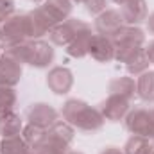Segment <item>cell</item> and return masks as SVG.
I'll return each instance as SVG.
<instances>
[{"instance_id": "cell-1", "label": "cell", "mask_w": 154, "mask_h": 154, "mask_svg": "<svg viewBox=\"0 0 154 154\" xmlns=\"http://www.w3.org/2000/svg\"><path fill=\"white\" fill-rule=\"evenodd\" d=\"M61 115L74 129L84 133H95L104 125V116L100 115V111L79 99H68L61 108Z\"/></svg>"}, {"instance_id": "cell-2", "label": "cell", "mask_w": 154, "mask_h": 154, "mask_svg": "<svg viewBox=\"0 0 154 154\" xmlns=\"http://www.w3.org/2000/svg\"><path fill=\"white\" fill-rule=\"evenodd\" d=\"M2 32H4V43L2 47H9L13 43H20L25 39H32L31 32V22H29V14L27 13H14L13 16H9L4 23H2Z\"/></svg>"}, {"instance_id": "cell-3", "label": "cell", "mask_w": 154, "mask_h": 154, "mask_svg": "<svg viewBox=\"0 0 154 154\" xmlns=\"http://www.w3.org/2000/svg\"><path fill=\"white\" fill-rule=\"evenodd\" d=\"M125 127L131 134L143 136V138H154V115L152 109L147 108H134L129 109L125 115Z\"/></svg>"}, {"instance_id": "cell-4", "label": "cell", "mask_w": 154, "mask_h": 154, "mask_svg": "<svg viewBox=\"0 0 154 154\" xmlns=\"http://www.w3.org/2000/svg\"><path fill=\"white\" fill-rule=\"evenodd\" d=\"M88 27H90V25H88L86 22L79 20V18H68V20L57 23V25L50 31L48 38H50V43H52V45L68 47V45H70L84 29H88Z\"/></svg>"}, {"instance_id": "cell-5", "label": "cell", "mask_w": 154, "mask_h": 154, "mask_svg": "<svg viewBox=\"0 0 154 154\" xmlns=\"http://www.w3.org/2000/svg\"><path fill=\"white\" fill-rule=\"evenodd\" d=\"M124 25H125L124 18H122L120 11H116V9L102 11L99 16H95V22H93V27H95L97 34H102V36H108V38H115L116 32Z\"/></svg>"}, {"instance_id": "cell-6", "label": "cell", "mask_w": 154, "mask_h": 154, "mask_svg": "<svg viewBox=\"0 0 154 154\" xmlns=\"http://www.w3.org/2000/svg\"><path fill=\"white\" fill-rule=\"evenodd\" d=\"M129 104H131V100H127V99H124L120 95L109 93L108 99L100 102L99 111H100V115L104 116V120L120 122V120H124L125 115L129 113Z\"/></svg>"}, {"instance_id": "cell-7", "label": "cell", "mask_w": 154, "mask_h": 154, "mask_svg": "<svg viewBox=\"0 0 154 154\" xmlns=\"http://www.w3.org/2000/svg\"><path fill=\"white\" fill-rule=\"evenodd\" d=\"M47 86L56 95H66L74 86V74L65 66H54L47 74Z\"/></svg>"}, {"instance_id": "cell-8", "label": "cell", "mask_w": 154, "mask_h": 154, "mask_svg": "<svg viewBox=\"0 0 154 154\" xmlns=\"http://www.w3.org/2000/svg\"><path fill=\"white\" fill-rule=\"evenodd\" d=\"M27 120L32 125H38L41 129H48L57 122V111L50 104L38 102L27 109Z\"/></svg>"}, {"instance_id": "cell-9", "label": "cell", "mask_w": 154, "mask_h": 154, "mask_svg": "<svg viewBox=\"0 0 154 154\" xmlns=\"http://www.w3.org/2000/svg\"><path fill=\"white\" fill-rule=\"evenodd\" d=\"M88 56H91L99 63H111L115 59V43H113V38H108V36H102V34H93L91 43H90Z\"/></svg>"}, {"instance_id": "cell-10", "label": "cell", "mask_w": 154, "mask_h": 154, "mask_svg": "<svg viewBox=\"0 0 154 154\" xmlns=\"http://www.w3.org/2000/svg\"><path fill=\"white\" fill-rule=\"evenodd\" d=\"M22 63H18L5 52L0 54V86L14 88L22 79Z\"/></svg>"}, {"instance_id": "cell-11", "label": "cell", "mask_w": 154, "mask_h": 154, "mask_svg": "<svg viewBox=\"0 0 154 154\" xmlns=\"http://www.w3.org/2000/svg\"><path fill=\"white\" fill-rule=\"evenodd\" d=\"M120 14H122L125 25H138V23L145 22V18L149 14L147 0H129V2H125L124 5H120Z\"/></svg>"}, {"instance_id": "cell-12", "label": "cell", "mask_w": 154, "mask_h": 154, "mask_svg": "<svg viewBox=\"0 0 154 154\" xmlns=\"http://www.w3.org/2000/svg\"><path fill=\"white\" fill-rule=\"evenodd\" d=\"M113 43H115V48L143 47L145 45V32L138 25H124L113 38Z\"/></svg>"}, {"instance_id": "cell-13", "label": "cell", "mask_w": 154, "mask_h": 154, "mask_svg": "<svg viewBox=\"0 0 154 154\" xmlns=\"http://www.w3.org/2000/svg\"><path fill=\"white\" fill-rule=\"evenodd\" d=\"M54 48L50 43L41 41V39H32V48H31V56H29V63L34 68H47L52 61H54Z\"/></svg>"}, {"instance_id": "cell-14", "label": "cell", "mask_w": 154, "mask_h": 154, "mask_svg": "<svg viewBox=\"0 0 154 154\" xmlns=\"http://www.w3.org/2000/svg\"><path fill=\"white\" fill-rule=\"evenodd\" d=\"M29 14V22H31V32L32 39H39L45 34H50V31L56 27V23L50 20V16L41 9V5L34 7L32 11L27 13Z\"/></svg>"}, {"instance_id": "cell-15", "label": "cell", "mask_w": 154, "mask_h": 154, "mask_svg": "<svg viewBox=\"0 0 154 154\" xmlns=\"http://www.w3.org/2000/svg\"><path fill=\"white\" fill-rule=\"evenodd\" d=\"M72 7H74L72 0H43L41 2V9L50 16V20L56 25L70 18Z\"/></svg>"}, {"instance_id": "cell-16", "label": "cell", "mask_w": 154, "mask_h": 154, "mask_svg": "<svg viewBox=\"0 0 154 154\" xmlns=\"http://www.w3.org/2000/svg\"><path fill=\"white\" fill-rule=\"evenodd\" d=\"M91 38H93V32H91V27L84 29L79 36H77L68 47H66V54L70 57H75V59H81L84 56H88L90 52V43H91Z\"/></svg>"}, {"instance_id": "cell-17", "label": "cell", "mask_w": 154, "mask_h": 154, "mask_svg": "<svg viewBox=\"0 0 154 154\" xmlns=\"http://www.w3.org/2000/svg\"><path fill=\"white\" fill-rule=\"evenodd\" d=\"M22 129H23V122L20 115H16L14 111H7L0 115V136L2 138L22 134Z\"/></svg>"}, {"instance_id": "cell-18", "label": "cell", "mask_w": 154, "mask_h": 154, "mask_svg": "<svg viewBox=\"0 0 154 154\" xmlns=\"http://www.w3.org/2000/svg\"><path fill=\"white\" fill-rule=\"evenodd\" d=\"M108 90L113 95H120L127 100H133L136 95V81L133 77H116L109 82Z\"/></svg>"}, {"instance_id": "cell-19", "label": "cell", "mask_w": 154, "mask_h": 154, "mask_svg": "<svg viewBox=\"0 0 154 154\" xmlns=\"http://www.w3.org/2000/svg\"><path fill=\"white\" fill-rule=\"evenodd\" d=\"M32 149L29 143L23 140L22 134L16 136H7L0 140V154H31Z\"/></svg>"}, {"instance_id": "cell-20", "label": "cell", "mask_w": 154, "mask_h": 154, "mask_svg": "<svg viewBox=\"0 0 154 154\" xmlns=\"http://www.w3.org/2000/svg\"><path fill=\"white\" fill-rule=\"evenodd\" d=\"M136 95L143 102H154V72L147 70L136 79Z\"/></svg>"}, {"instance_id": "cell-21", "label": "cell", "mask_w": 154, "mask_h": 154, "mask_svg": "<svg viewBox=\"0 0 154 154\" xmlns=\"http://www.w3.org/2000/svg\"><path fill=\"white\" fill-rule=\"evenodd\" d=\"M22 136H23V140L29 143V147H31L32 151H36L39 145L45 142L47 129H41V127L32 125V124H27V125H23V129H22Z\"/></svg>"}, {"instance_id": "cell-22", "label": "cell", "mask_w": 154, "mask_h": 154, "mask_svg": "<svg viewBox=\"0 0 154 154\" xmlns=\"http://www.w3.org/2000/svg\"><path fill=\"white\" fill-rule=\"evenodd\" d=\"M152 149V143L149 142V138H143V136H136L133 134L125 145H124V154H149Z\"/></svg>"}, {"instance_id": "cell-23", "label": "cell", "mask_w": 154, "mask_h": 154, "mask_svg": "<svg viewBox=\"0 0 154 154\" xmlns=\"http://www.w3.org/2000/svg\"><path fill=\"white\" fill-rule=\"evenodd\" d=\"M16 106V91L9 86H0V115L13 111Z\"/></svg>"}, {"instance_id": "cell-24", "label": "cell", "mask_w": 154, "mask_h": 154, "mask_svg": "<svg viewBox=\"0 0 154 154\" xmlns=\"http://www.w3.org/2000/svg\"><path fill=\"white\" fill-rule=\"evenodd\" d=\"M149 65H151V61H149L147 54L143 52L140 57H136L133 63H129V65H127V72H129L131 75L138 77L140 74H143V72H147V70H149Z\"/></svg>"}, {"instance_id": "cell-25", "label": "cell", "mask_w": 154, "mask_h": 154, "mask_svg": "<svg viewBox=\"0 0 154 154\" xmlns=\"http://www.w3.org/2000/svg\"><path fill=\"white\" fill-rule=\"evenodd\" d=\"M106 5H108V0H86L84 2L86 13L93 16H99L102 11H106Z\"/></svg>"}, {"instance_id": "cell-26", "label": "cell", "mask_w": 154, "mask_h": 154, "mask_svg": "<svg viewBox=\"0 0 154 154\" xmlns=\"http://www.w3.org/2000/svg\"><path fill=\"white\" fill-rule=\"evenodd\" d=\"M14 14V0H0V23Z\"/></svg>"}, {"instance_id": "cell-27", "label": "cell", "mask_w": 154, "mask_h": 154, "mask_svg": "<svg viewBox=\"0 0 154 154\" xmlns=\"http://www.w3.org/2000/svg\"><path fill=\"white\" fill-rule=\"evenodd\" d=\"M145 54H147V57H149V61H151V65H154V39L145 47Z\"/></svg>"}, {"instance_id": "cell-28", "label": "cell", "mask_w": 154, "mask_h": 154, "mask_svg": "<svg viewBox=\"0 0 154 154\" xmlns=\"http://www.w3.org/2000/svg\"><path fill=\"white\" fill-rule=\"evenodd\" d=\"M145 22H147V31H149L151 34H154V13H151V14H147Z\"/></svg>"}, {"instance_id": "cell-29", "label": "cell", "mask_w": 154, "mask_h": 154, "mask_svg": "<svg viewBox=\"0 0 154 154\" xmlns=\"http://www.w3.org/2000/svg\"><path fill=\"white\" fill-rule=\"evenodd\" d=\"M100 154H124V151L118 149V147H106Z\"/></svg>"}, {"instance_id": "cell-30", "label": "cell", "mask_w": 154, "mask_h": 154, "mask_svg": "<svg viewBox=\"0 0 154 154\" xmlns=\"http://www.w3.org/2000/svg\"><path fill=\"white\" fill-rule=\"evenodd\" d=\"M2 43H4V32H2V25H0V47H2Z\"/></svg>"}, {"instance_id": "cell-31", "label": "cell", "mask_w": 154, "mask_h": 154, "mask_svg": "<svg viewBox=\"0 0 154 154\" xmlns=\"http://www.w3.org/2000/svg\"><path fill=\"white\" fill-rule=\"evenodd\" d=\"M113 2L118 4V5H124V4H125V2H129V0H113Z\"/></svg>"}, {"instance_id": "cell-32", "label": "cell", "mask_w": 154, "mask_h": 154, "mask_svg": "<svg viewBox=\"0 0 154 154\" xmlns=\"http://www.w3.org/2000/svg\"><path fill=\"white\" fill-rule=\"evenodd\" d=\"M66 154H82V152H77V151H68Z\"/></svg>"}, {"instance_id": "cell-33", "label": "cell", "mask_w": 154, "mask_h": 154, "mask_svg": "<svg viewBox=\"0 0 154 154\" xmlns=\"http://www.w3.org/2000/svg\"><path fill=\"white\" fill-rule=\"evenodd\" d=\"M72 2H77V4H84L86 0H72Z\"/></svg>"}, {"instance_id": "cell-34", "label": "cell", "mask_w": 154, "mask_h": 154, "mask_svg": "<svg viewBox=\"0 0 154 154\" xmlns=\"http://www.w3.org/2000/svg\"><path fill=\"white\" fill-rule=\"evenodd\" d=\"M31 2H34V4H36V2H43V0H31Z\"/></svg>"}, {"instance_id": "cell-35", "label": "cell", "mask_w": 154, "mask_h": 154, "mask_svg": "<svg viewBox=\"0 0 154 154\" xmlns=\"http://www.w3.org/2000/svg\"><path fill=\"white\" fill-rule=\"evenodd\" d=\"M149 154H154V145H152V149H151V152H149Z\"/></svg>"}, {"instance_id": "cell-36", "label": "cell", "mask_w": 154, "mask_h": 154, "mask_svg": "<svg viewBox=\"0 0 154 154\" xmlns=\"http://www.w3.org/2000/svg\"><path fill=\"white\" fill-rule=\"evenodd\" d=\"M31 154H36V152H34V151H32V152H31Z\"/></svg>"}, {"instance_id": "cell-37", "label": "cell", "mask_w": 154, "mask_h": 154, "mask_svg": "<svg viewBox=\"0 0 154 154\" xmlns=\"http://www.w3.org/2000/svg\"><path fill=\"white\" fill-rule=\"evenodd\" d=\"M152 140H154V138H152Z\"/></svg>"}]
</instances>
